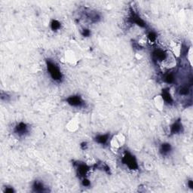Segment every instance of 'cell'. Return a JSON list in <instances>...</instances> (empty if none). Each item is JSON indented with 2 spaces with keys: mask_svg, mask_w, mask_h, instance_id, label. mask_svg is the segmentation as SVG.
Here are the masks:
<instances>
[{
  "mask_svg": "<svg viewBox=\"0 0 193 193\" xmlns=\"http://www.w3.org/2000/svg\"><path fill=\"white\" fill-rule=\"evenodd\" d=\"M47 66H48L49 74L51 76V78L55 81L61 80V78H62V74H61L59 67L56 64H54L53 62H51V61H48Z\"/></svg>",
  "mask_w": 193,
  "mask_h": 193,
  "instance_id": "1",
  "label": "cell"
},
{
  "mask_svg": "<svg viewBox=\"0 0 193 193\" xmlns=\"http://www.w3.org/2000/svg\"><path fill=\"white\" fill-rule=\"evenodd\" d=\"M125 143V137L122 134H117L114 135L110 140V145L112 148L117 150L123 146Z\"/></svg>",
  "mask_w": 193,
  "mask_h": 193,
  "instance_id": "2",
  "label": "cell"
},
{
  "mask_svg": "<svg viewBox=\"0 0 193 193\" xmlns=\"http://www.w3.org/2000/svg\"><path fill=\"white\" fill-rule=\"evenodd\" d=\"M122 162L131 170H137L138 168V164L135 157L130 153H126L125 155L122 159Z\"/></svg>",
  "mask_w": 193,
  "mask_h": 193,
  "instance_id": "3",
  "label": "cell"
},
{
  "mask_svg": "<svg viewBox=\"0 0 193 193\" xmlns=\"http://www.w3.org/2000/svg\"><path fill=\"white\" fill-rule=\"evenodd\" d=\"M66 127L68 131H70V132H75L79 128V121L77 118H72L66 124Z\"/></svg>",
  "mask_w": 193,
  "mask_h": 193,
  "instance_id": "4",
  "label": "cell"
},
{
  "mask_svg": "<svg viewBox=\"0 0 193 193\" xmlns=\"http://www.w3.org/2000/svg\"><path fill=\"white\" fill-rule=\"evenodd\" d=\"M68 104L73 107H80L83 104L82 98L79 96H71L66 99Z\"/></svg>",
  "mask_w": 193,
  "mask_h": 193,
  "instance_id": "5",
  "label": "cell"
},
{
  "mask_svg": "<svg viewBox=\"0 0 193 193\" xmlns=\"http://www.w3.org/2000/svg\"><path fill=\"white\" fill-rule=\"evenodd\" d=\"M153 58L156 60V61H163L166 59L167 58V54L165 52L161 49H156L153 51Z\"/></svg>",
  "mask_w": 193,
  "mask_h": 193,
  "instance_id": "6",
  "label": "cell"
},
{
  "mask_svg": "<svg viewBox=\"0 0 193 193\" xmlns=\"http://www.w3.org/2000/svg\"><path fill=\"white\" fill-rule=\"evenodd\" d=\"M153 101H154V104L155 106H156V107L159 110H161L164 108L165 102H164V99H163L161 95H158L155 96L154 99H153Z\"/></svg>",
  "mask_w": 193,
  "mask_h": 193,
  "instance_id": "7",
  "label": "cell"
},
{
  "mask_svg": "<svg viewBox=\"0 0 193 193\" xmlns=\"http://www.w3.org/2000/svg\"><path fill=\"white\" fill-rule=\"evenodd\" d=\"M88 170H89V167L86 165L85 164H78V167H77V172L78 174L81 177H85V175L88 174Z\"/></svg>",
  "mask_w": 193,
  "mask_h": 193,
  "instance_id": "8",
  "label": "cell"
},
{
  "mask_svg": "<svg viewBox=\"0 0 193 193\" xmlns=\"http://www.w3.org/2000/svg\"><path fill=\"white\" fill-rule=\"evenodd\" d=\"M183 130V126H182L181 122L180 121H177L172 125L171 128H170V132L173 134H176L180 133Z\"/></svg>",
  "mask_w": 193,
  "mask_h": 193,
  "instance_id": "9",
  "label": "cell"
},
{
  "mask_svg": "<svg viewBox=\"0 0 193 193\" xmlns=\"http://www.w3.org/2000/svg\"><path fill=\"white\" fill-rule=\"evenodd\" d=\"M161 96H162V98L164 99L165 103H167V104H172V103L174 102L173 96H172L171 94H170L168 89L163 90Z\"/></svg>",
  "mask_w": 193,
  "mask_h": 193,
  "instance_id": "10",
  "label": "cell"
},
{
  "mask_svg": "<svg viewBox=\"0 0 193 193\" xmlns=\"http://www.w3.org/2000/svg\"><path fill=\"white\" fill-rule=\"evenodd\" d=\"M65 58H66V61L67 62H69V64H74L75 62H76V57H75V53L72 51H67L65 54Z\"/></svg>",
  "mask_w": 193,
  "mask_h": 193,
  "instance_id": "11",
  "label": "cell"
},
{
  "mask_svg": "<svg viewBox=\"0 0 193 193\" xmlns=\"http://www.w3.org/2000/svg\"><path fill=\"white\" fill-rule=\"evenodd\" d=\"M27 131L28 128L24 123H20L16 127V129H15V131L19 135H23V134H25L27 132Z\"/></svg>",
  "mask_w": 193,
  "mask_h": 193,
  "instance_id": "12",
  "label": "cell"
},
{
  "mask_svg": "<svg viewBox=\"0 0 193 193\" xmlns=\"http://www.w3.org/2000/svg\"><path fill=\"white\" fill-rule=\"evenodd\" d=\"M171 151V146L169 143H163L161 146L160 148V152L162 155L166 156V155H168L169 153Z\"/></svg>",
  "mask_w": 193,
  "mask_h": 193,
  "instance_id": "13",
  "label": "cell"
},
{
  "mask_svg": "<svg viewBox=\"0 0 193 193\" xmlns=\"http://www.w3.org/2000/svg\"><path fill=\"white\" fill-rule=\"evenodd\" d=\"M108 134H103V135L96 136L95 140L98 143H100V144H106V143H107V141H108Z\"/></svg>",
  "mask_w": 193,
  "mask_h": 193,
  "instance_id": "14",
  "label": "cell"
},
{
  "mask_svg": "<svg viewBox=\"0 0 193 193\" xmlns=\"http://www.w3.org/2000/svg\"><path fill=\"white\" fill-rule=\"evenodd\" d=\"M171 48L174 55H176L177 57L180 56V53H181V46H180V45L174 42V43L171 44Z\"/></svg>",
  "mask_w": 193,
  "mask_h": 193,
  "instance_id": "15",
  "label": "cell"
},
{
  "mask_svg": "<svg viewBox=\"0 0 193 193\" xmlns=\"http://www.w3.org/2000/svg\"><path fill=\"white\" fill-rule=\"evenodd\" d=\"M33 189L36 192H44L45 191V187H44V185L42 184L41 182L36 181L35 182L34 185H33Z\"/></svg>",
  "mask_w": 193,
  "mask_h": 193,
  "instance_id": "16",
  "label": "cell"
},
{
  "mask_svg": "<svg viewBox=\"0 0 193 193\" xmlns=\"http://www.w3.org/2000/svg\"><path fill=\"white\" fill-rule=\"evenodd\" d=\"M164 81H165V82L168 84L174 83L175 81L174 75L173 73H171V72L167 74V75H165V77H164Z\"/></svg>",
  "mask_w": 193,
  "mask_h": 193,
  "instance_id": "17",
  "label": "cell"
},
{
  "mask_svg": "<svg viewBox=\"0 0 193 193\" xmlns=\"http://www.w3.org/2000/svg\"><path fill=\"white\" fill-rule=\"evenodd\" d=\"M51 29L53 30H58L61 27V23L57 20H52L51 23Z\"/></svg>",
  "mask_w": 193,
  "mask_h": 193,
  "instance_id": "18",
  "label": "cell"
},
{
  "mask_svg": "<svg viewBox=\"0 0 193 193\" xmlns=\"http://www.w3.org/2000/svg\"><path fill=\"white\" fill-rule=\"evenodd\" d=\"M189 87L186 86V85L182 86L181 88H180V90H179V93H180V94H181V95H186V94H189Z\"/></svg>",
  "mask_w": 193,
  "mask_h": 193,
  "instance_id": "19",
  "label": "cell"
},
{
  "mask_svg": "<svg viewBox=\"0 0 193 193\" xmlns=\"http://www.w3.org/2000/svg\"><path fill=\"white\" fill-rule=\"evenodd\" d=\"M147 39H148L149 41H151V42H154L156 39V35H155V33H151L149 34L148 36H147Z\"/></svg>",
  "mask_w": 193,
  "mask_h": 193,
  "instance_id": "20",
  "label": "cell"
},
{
  "mask_svg": "<svg viewBox=\"0 0 193 193\" xmlns=\"http://www.w3.org/2000/svg\"><path fill=\"white\" fill-rule=\"evenodd\" d=\"M82 184H83V186H88L90 185L89 180H86V179H84L83 181H82Z\"/></svg>",
  "mask_w": 193,
  "mask_h": 193,
  "instance_id": "21",
  "label": "cell"
},
{
  "mask_svg": "<svg viewBox=\"0 0 193 193\" xmlns=\"http://www.w3.org/2000/svg\"><path fill=\"white\" fill-rule=\"evenodd\" d=\"M90 31L88 30H83V33H82V35H83L84 36H88L90 35Z\"/></svg>",
  "mask_w": 193,
  "mask_h": 193,
  "instance_id": "22",
  "label": "cell"
},
{
  "mask_svg": "<svg viewBox=\"0 0 193 193\" xmlns=\"http://www.w3.org/2000/svg\"><path fill=\"white\" fill-rule=\"evenodd\" d=\"M189 188L192 189L193 186H192V180H189Z\"/></svg>",
  "mask_w": 193,
  "mask_h": 193,
  "instance_id": "23",
  "label": "cell"
}]
</instances>
